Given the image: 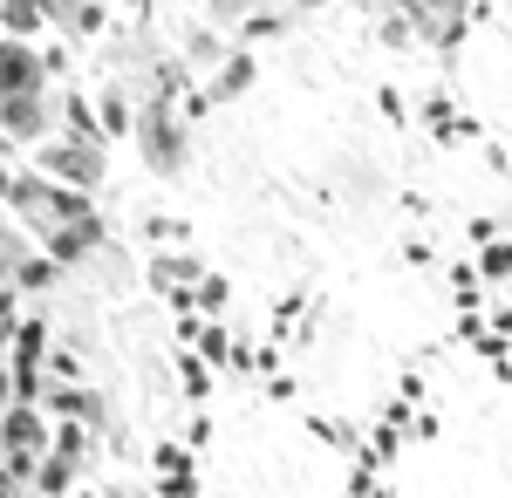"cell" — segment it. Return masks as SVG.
Segmentation results:
<instances>
[{
  "instance_id": "9",
  "label": "cell",
  "mask_w": 512,
  "mask_h": 498,
  "mask_svg": "<svg viewBox=\"0 0 512 498\" xmlns=\"http://www.w3.org/2000/svg\"><path fill=\"white\" fill-rule=\"evenodd\" d=\"M41 21H48V7H41V0H7V35H14V41L35 35Z\"/></svg>"
},
{
  "instance_id": "6",
  "label": "cell",
  "mask_w": 512,
  "mask_h": 498,
  "mask_svg": "<svg viewBox=\"0 0 512 498\" xmlns=\"http://www.w3.org/2000/svg\"><path fill=\"white\" fill-rule=\"evenodd\" d=\"M82 246H96V219H89V212H76V219H62V226L48 232V253H55V260H76Z\"/></svg>"
},
{
  "instance_id": "1",
  "label": "cell",
  "mask_w": 512,
  "mask_h": 498,
  "mask_svg": "<svg viewBox=\"0 0 512 498\" xmlns=\"http://www.w3.org/2000/svg\"><path fill=\"white\" fill-rule=\"evenodd\" d=\"M35 451H48V423H41L28 403H14V417H7V471L28 478V471H35Z\"/></svg>"
},
{
  "instance_id": "10",
  "label": "cell",
  "mask_w": 512,
  "mask_h": 498,
  "mask_svg": "<svg viewBox=\"0 0 512 498\" xmlns=\"http://www.w3.org/2000/svg\"><path fill=\"white\" fill-rule=\"evenodd\" d=\"M205 7H212V14H219V21H239V14H246V7H253V0H205Z\"/></svg>"
},
{
  "instance_id": "3",
  "label": "cell",
  "mask_w": 512,
  "mask_h": 498,
  "mask_svg": "<svg viewBox=\"0 0 512 498\" xmlns=\"http://www.w3.org/2000/svg\"><path fill=\"white\" fill-rule=\"evenodd\" d=\"M41 164H48L62 185H96V164H103V151H96V144H62V151H48Z\"/></svg>"
},
{
  "instance_id": "7",
  "label": "cell",
  "mask_w": 512,
  "mask_h": 498,
  "mask_svg": "<svg viewBox=\"0 0 512 498\" xmlns=\"http://www.w3.org/2000/svg\"><path fill=\"white\" fill-rule=\"evenodd\" d=\"M137 137H144V151L158 157L164 171L178 164V130H171V116H164V110H151V116H144V123H137Z\"/></svg>"
},
{
  "instance_id": "4",
  "label": "cell",
  "mask_w": 512,
  "mask_h": 498,
  "mask_svg": "<svg viewBox=\"0 0 512 498\" xmlns=\"http://www.w3.org/2000/svg\"><path fill=\"white\" fill-rule=\"evenodd\" d=\"M41 89V55L28 41H7V96H35Z\"/></svg>"
},
{
  "instance_id": "11",
  "label": "cell",
  "mask_w": 512,
  "mask_h": 498,
  "mask_svg": "<svg viewBox=\"0 0 512 498\" xmlns=\"http://www.w3.org/2000/svg\"><path fill=\"white\" fill-rule=\"evenodd\" d=\"M308 7H315V0H308Z\"/></svg>"
},
{
  "instance_id": "2",
  "label": "cell",
  "mask_w": 512,
  "mask_h": 498,
  "mask_svg": "<svg viewBox=\"0 0 512 498\" xmlns=\"http://www.w3.org/2000/svg\"><path fill=\"white\" fill-rule=\"evenodd\" d=\"M403 7H410V21H417L424 41H451L465 28V0H403Z\"/></svg>"
},
{
  "instance_id": "5",
  "label": "cell",
  "mask_w": 512,
  "mask_h": 498,
  "mask_svg": "<svg viewBox=\"0 0 512 498\" xmlns=\"http://www.w3.org/2000/svg\"><path fill=\"white\" fill-rule=\"evenodd\" d=\"M35 130H48V96H7V137H35Z\"/></svg>"
},
{
  "instance_id": "8",
  "label": "cell",
  "mask_w": 512,
  "mask_h": 498,
  "mask_svg": "<svg viewBox=\"0 0 512 498\" xmlns=\"http://www.w3.org/2000/svg\"><path fill=\"white\" fill-rule=\"evenodd\" d=\"M41 7H48V21H62V28H76V35L103 28V0H41Z\"/></svg>"
}]
</instances>
